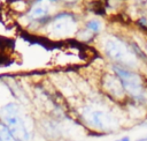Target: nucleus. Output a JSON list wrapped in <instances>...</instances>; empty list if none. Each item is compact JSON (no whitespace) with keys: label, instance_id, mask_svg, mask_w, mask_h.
Masks as SVG:
<instances>
[{"label":"nucleus","instance_id":"1","mask_svg":"<svg viewBox=\"0 0 147 141\" xmlns=\"http://www.w3.org/2000/svg\"><path fill=\"white\" fill-rule=\"evenodd\" d=\"M0 120L10 129L18 141H31L32 133L28 127L25 117L20 106L15 103H8L0 107Z\"/></svg>","mask_w":147,"mask_h":141},{"label":"nucleus","instance_id":"8","mask_svg":"<svg viewBox=\"0 0 147 141\" xmlns=\"http://www.w3.org/2000/svg\"><path fill=\"white\" fill-rule=\"evenodd\" d=\"M0 141H18L10 129L0 120Z\"/></svg>","mask_w":147,"mask_h":141},{"label":"nucleus","instance_id":"6","mask_svg":"<svg viewBox=\"0 0 147 141\" xmlns=\"http://www.w3.org/2000/svg\"><path fill=\"white\" fill-rule=\"evenodd\" d=\"M103 87H105L106 91L109 95H111L113 97L121 98L124 95V88L117 76L107 75L103 80Z\"/></svg>","mask_w":147,"mask_h":141},{"label":"nucleus","instance_id":"4","mask_svg":"<svg viewBox=\"0 0 147 141\" xmlns=\"http://www.w3.org/2000/svg\"><path fill=\"white\" fill-rule=\"evenodd\" d=\"M105 50L107 54L117 62H121L126 66H133L136 64L133 54L118 39H108L105 44Z\"/></svg>","mask_w":147,"mask_h":141},{"label":"nucleus","instance_id":"9","mask_svg":"<svg viewBox=\"0 0 147 141\" xmlns=\"http://www.w3.org/2000/svg\"><path fill=\"white\" fill-rule=\"evenodd\" d=\"M100 28H101V24H100L99 21L93 20V21H90V22L87 23V29H88L90 31H92V32H96V31H99Z\"/></svg>","mask_w":147,"mask_h":141},{"label":"nucleus","instance_id":"2","mask_svg":"<svg viewBox=\"0 0 147 141\" xmlns=\"http://www.w3.org/2000/svg\"><path fill=\"white\" fill-rule=\"evenodd\" d=\"M82 117L88 126L98 131L110 132L117 128L118 126L116 118L109 112H106L103 110H98L86 106L82 110Z\"/></svg>","mask_w":147,"mask_h":141},{"label":"nucleus","instance_id":"7","mask_svg":"<svg viewBox=\"0 0 147 141\" xmlns=\"http://www.w3.org/2000/svg\"><path fill=\"white\" fill-rule=\"evenodd\" d=\"M48 15V7L47 3H42L41 1H38L29 12V17L33 21H42Z\"/></svg>","mask_w":147,"mask_h":141},{"label":"nucleus","instance_id":"10","mask_svg":"<svg viewBox=\"0 0 147 141\" xmlns=\"http://www.w3.org/2000/svg\"><path fill=\"white\" fill-rule=\"evenodd\" d=\"M118 141H130V139H129V138H123V139H121V140H118Z\"/></svg>","mask_w":147,"mask_h":141},{"label":"nucleus","instance_id":"3","mask_svg":"<svg viewBox=\"0 0 147 141\" xmlns=\"http://www.w3.org/2000/svg\"><path fill=\"white\" fill-rule=\"evenodd\" d=\"M77 30V22L72 14H57L49 24V31L57 37H68Z\"/></svg>","mask_w":147,"mask_h":141},{"label":"nucleus","instance_id":"11","mask_svg":"<svg viewBox=\"0 0 147 141\" xmlns=\"http://www.w3.org/2000/svg\"><path fill=\"white\" fill-rule=\"evenodd\" d=\"M67 1H72V0H67Z\"/></svg>","mask_w":147,"mask_h":141},{"label":"nucleus","instance_id":"5","mask_svg":"<svg viewBox=\"0 0 147 141\" xmlns=\"http://www.w3.org/2000/svg\"><path fill=\"white\" fill-rule=\"evenodd\" d=\"M114 70L117 75V77L119 79L124 90H126L127 92H130L132 96H140L141 91H142V84H141V80L140 77L125 69V68H122V67H118V66H114Z\"/></svg>","mask_w":147,"mask_h":141}]
</instances>
